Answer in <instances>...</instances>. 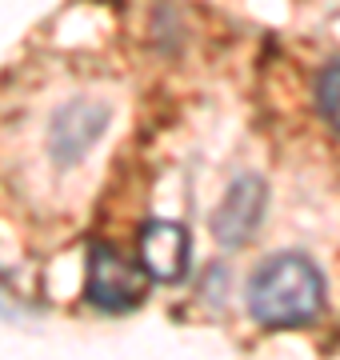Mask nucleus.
<instances>
[{
  "label": "nucleus",
  "mask_w": 340,
  "mask_h": 360,
  "mask_svg": "<svg viewBox=\"0 0 340 360\" xmlns=\"http://www.w3.org/2000/svg\"><path fill=\"white\" fill-rule=\"evenodd\" d=\"M264 205H268V188H264L261 176H236L228 184V193L221 196V205L212 212V236L221 240L224 248H240L249 240L256 224L264 217Z\"/></svg>",
  "instance_id": "5"
},
{
  "label": "nucleus",
  "mask_w": 340,
  "mask_h": 360,
  "mask_svg": "<svg viewBox=\"0 0 340 360\" xmlns=\"http://www.w3.org/2000/svg\"><path fill=\"white\" fill-rule=\"evenodd\" d=\"M112 108L105 101H92V96H72L68 104H60L53 112L48 124V153L56 165H80L92 153V144L105 136Z\"/></svg>",
  "instance_id": "3"
},
{
  "label": "nucleus",
  "mask_w": 340,
  "mask_h": 360,
  "mask_svg": "<svg viewBox=\"0 0 340 360\" xmlns=\"http://www.w3.org/2000/svg\"><path fill=\"white\" fill-rule=\"evenodd\" d=\"M84 296L100 312H129L144 300V272L124 260L117 245L92 240L89 245V276H84Z\"/></svg>",
  "instance_id": "2"
},
{
  "label": "nucleus",
  "mask_w": 340,
  "mask_h": 360,
  "mask_svg": "<svg viewBox=\"0 0 340 360\" xmlns=\"http://www.w3.org/2000/svg\"><path fill=\"white\" fill-rule=\"evenodd\" d=\"M316 108L332 124V132H340V60L320 68V77H316Z\"/></svg>",
  "instance_id": "6"
},
{
  "label": "nucleus",
  "mask_w": 340,
  "mask_h": 360,
  "mask_svg": "<svg viewBox=\"0 0 340 360\" xmlns=\"http://www.w3.org/2000/svg\"><path fill=\"white\" fill-rule=\"evenodd\" d=\"M136 269L152 281H181L188 272V257H192V236L181 220H144L136 232Z\"/></svg>",
  "instance_id": "4"
},
{
  "label": "nucleus",
  "mask_w": 340,
  "mask_h": 360,
  "mask_svg": "<svg viewBox=\"0 0 340 360\" xmlns=\"http://www.w3.org/2000/svg\"><path fill=\"white\" fill-rule=\"evenodd\" d=\"M249 312L264 328H304L325 312V276L304 252H276L252 272Z\"/></svg>",
  "instance_id": "1"
}]
</instances>
